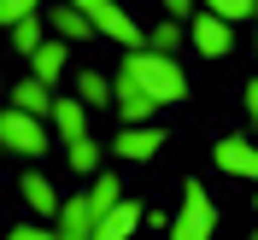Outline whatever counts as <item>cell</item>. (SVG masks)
I'll list each match as a JSON object with an SVG mask.
<instances>
[{"instance_id":"obj_1","label":"cell","mask_w":258,"mask_h":240,"mask_svg":"<svg viewBox=\"0 0 258 240\" xmlns=\"http://www.w3.org/2000/svg\"><path fill=\"white\" fill-rule=\"evenodd\" d=\"M117 76L129 82V88H141L153 106H182L188 100V70H182L176 59H164V53L141 47V53H123V64H117Z\"/></svg>"},{"instance_id":"obj_2","label":"cell","mask_w":258,"mask_h":240,"mask_svg":"<svg viewBox=\"0 0 258 240\" xmlns=\"http://www.w3.org/2000/svg\"><path fill=\"white\" fill-rule=\"evenodd\" d=\"M217 234V205H211V193L200 176L182 182V211L170 217V240H211Z\"/></svg>"},{"instance_id":"obj_3","label":"cell","mask_w":258,"mask_h":240,"mask_svg":"<svg viewBox=\"0 0 258 240\" xmlns=\"http://www.w3.org/2000/svg\"><path fill=\"white\" fill-rule=\"evenodd\" d=\"M0 146L35 164V158H41V152L53 146V135H47V123H41V117L18 112V106H0Z\"/></svg>"},{"instance_id":"obj_4","label":"cell","mask_w":258,"mask_h":240,"mask_svg":"<svg viewBox=\"0 0 258 240\" xmlns=\"http://www.w3.org/2000/svg\"><path fill=\"white\" fill-rule=\"evenodd\" d=\"M88 24H94L100 35H112L123 53H141V47H147V30L123 12V6H117V0H100V6H88Z\"/></svg>"},{"instance_id":"obj_5","label":"cell","mask_w":258,"mask_h":240,"mask_svg":"<svg viewBox=\"0 0 258 240\" xmlns=\"http://www.w3.org/2000/svg\"><path fill=\"white\" fill-rule=\"evenodd\" d=\"M188 47L206 53V59H229L235 53V24H223V18H211V12H194L188 18Z\"/></svg>"},{"instance_id":"obj_6","label":"cell","mask_w":258,"mask_h":240,"mask_svg":"<svg viewBox=\"0 0 258 240\" xmlns=\"http://www.w3.org/2000/svg\"><path fill=\"white\" fill-rule=\"evenodd\" d=\"M211 158H217V170H223V176L258 182V141H252V135H223V141L211 146Z\"/></svg>"},{"instance_id":"obj_7","label":"cell","mask_w":258,"mask_h":240,"mask_svg":"<svg viewBox=\"0 0 258 240\" xmlns=\"http://www.w3.org/2000/svg\"><path fill=\"white\" fill-rule=\"evenodd\" d=\"M159 146H164V129H153V123H135V129H117L112 152H117L123 164H147V158H159Z\"/></svg>"},{"instance_id":"obj_8","label":"cell","mask_w":258,"mask_h":240,"mask_svg":"<svg viewBox=\"0 0 258 240\" xmlns=\"http://www.w3.org/2000/svg\"><path fill=\"white\" fill-rule=\"evenodd\" d=\"M141 223H147L141 199H129V193H123V199H117V205H112V211H106V217L94 223V234H88V240H129Z\"/></svg>"},{"instance_id":"obj_9","label":"cell","mask_w":258,"mask_h":240,"mask_svg":"<svg viewBox=\"0 0 258 240\" xmlns=\"http://www.w3.org/2000/svg\"><path fill=\"white\" fill-rule=\"evenodd\" d=\"M47 123H53V141H59V146L88 141V106H82V100H59Z\"/></svg>"},{"instance_id":"obj_10","label":"cell","mask_w":258,"mask_h":240,"mask_svg":"<svg viewBox=\"0 0 258 240\" xmlns=\"http://www.w3.org/2000/svg\"><path fill=\"white\" fill-rule=\"evenodd\" d=\"M47 30L59 35L64 47H71V41L82 47V41H94V35H100L94 24H88V12H82V6H47Z\"/></svg>"},{"instance_id":"obj_11","label":"cell","mask_w":258,"mask_h":240,"mask_svg":"<svg viewBox=\"0 0 258 240\" xmlns=\"http://www.w3.org/2000/svg\"><path fill=\"white\" fill-rule=\"evenodd\" d=\"M18 193H24V205L35 211V217H53V223H59V188H53L47 176H41V170H24V182H18Z\"/></svg>"},{"instance_id":"obj_12","label":"cell","mask_w":258,"mask_h":240,"mask_svg":"<svg viewBox=\"0 0 258 240\" xmlns=\"http://www.w3.org/2000/svg\"><path fill=\"white\" fill-rule=\"evenodd\" d=\"M12 106L47 123V117H53V106H59V94H53L47 82H35V76H18V82H12Z\"/></svg>"},{"instance_id":"obj_13","label":"cell","mask_w":258,"mask_h":240,"mask_svg":"<svg viewBox=\"0 0 258 240\" xmlns=\"http://www.w3.org/2000/svg\"><path fill=\"white\" fill-rule=\"evenodd\" d=\"M64 64H71V47H64L59 35H53V41H41V47L30 53V76H35V82H47V88H59Z\"/></svg>"},{"instance_id":"obj_14","label":"cell","mask_w":258,"mask_h":240,"mask_svg":"<svg viewBox=\"0 0 258 240\" xmlns=\"http://www.w3.org/2000/svg\"><path fill=\"white\" fill-rule=\"evenodd\" d=\"M117 199H123V182H117L112 170H100V176L88 182V211H94V223H100V217L117 205Z\"/></svg>"},{"instance_id":"obj_15","label":"cell","mask_w":258,"mask_h":240,"mask_svg":"<svg viewBox=\"0 0 258 240\" xmlns=\"http://www.w3.org/2000/svg\"><path fill=\"white\" fill-rule=\"evenodd\" d=\"M182 41H188V30H182L176 18H164V24H153V30H147V47L153 53H164V59H176V47Z\"/></svg>"},{"instance_id":"obj_16","label":"cell","mask_w":258,"mask_h":240,"mask_svg":"<svg viewBox=\"0 0 258 240\" xmlns=\"http://www.w3.org/2000/svg\"><path fill=\"white\" fill-rule=\"evenodd\" d=\"M64 164H71V176H88V182H94V176H100V146H94V135L77 141V146H64Z\"/></svg>"},{"instance_id":"obj_17","label":"cell","mask_w":258,"mask_h":240,"mask_svg":"<svg viewBox=\"0 0 258 240\" xmlns=\"http://www.w3.org/2000/svg\"><path fill=\"white\" fill-rule=\"evenodd\" d=\"M77 94H82V106H88V112H94V106H112V76L82 70V76H77Z\"/></svg>"},{"instance_id":"obj_18","label":"cell","mask_w":258,"mask_h":240,"mask_svg":"<svg viewBox=\"0 0 258 240\" xmlns=\"http://www.w3.org/2000/svg\"><path fill=\"white\" fill-rule=\"evenodd\" d=\"M211 18H223V24H252L258 18V0H200Z\"/></svg>"},{"instance_id":"obj_19","label":"cell","mask_w":258,"mask_h":240,"mask_svg":"<svg viewBox=\"0 0 258 240\" xmlns=\"http://www.w3.org/2000/svg\"><path fill=\"white\" fill-rule=\"evenodd\" d=\"M41 24H47L41 12H35V18H24V24H12V53H24V59H30V53L47 41V35H41Z\"/></svg>"},{"instance_id":"obj_20","label":"cell","mask_w":258,"mask_h":240,"mask_svg":"<svg viewBox=\"0 0 258 240\" xmlns=\"http://www.w3.org/2000/svg\"><path fill=\"white\" fill-rule=\"evenodd\" d=\"M35 12H41V0H0V30H12V24H24Z\"/></svg>"},{"instance_id":"obj_21","label":"cell","mask_w":258,"mask_h":240,"mask_svg":"<svg viewBox=\"0 0 258 240\" xmlns=\"http://www.w3.org/2000/svg\"><path fill=\"white\" fill-rule=\"evenodd\" d=\"M6 240H59V228H35V223H18Z\"/></svg>"},{"instance_id":"obj_22","label":"cell","mask_w":258,"mask_h":240,"mask_svg":"<svg viewBox=\"0 0 258 240\" xmlns=\"http://www.w3.org/2000/svg\"><path fill=\"white\" fill-rule=\"evenodd\" d=\"M241 100H246V117H252V129H258V76L241 88Z\"/></svg>"},{"instance_id":"obj_23","label":"cell","mask_w":258,"mask_h":240,"mask_svg":"<svg viewBox=\"0 0 258 240\" xmlns=\"http://www.w3.org/2000/svg\"><path fill=\"white\" fill-rule=\"evenodd\" d=\"M164 12H170V18H188V12H194V0H164Z\"/></svg>"},{"instance_id":"obj_24","label":"cell","mask_w":258,"mask_h":240,"mask_svg":"<svg viewBox=\"0 0 258 240\" xmlns=\"http://www.w3.org/2000/svg\"><path fill=\"white\" fill-rule=\"evenodd\" d=\"M64 6H82V12H88V6H100V0H64Z\"/></svg>"},{"instance_id":"obj_25","label":"cell","mask_w":258,"mask_h":240,"mask_svg":"<svg viewBox=\"0 0 258 240\" xmlns=\"http://www.w3.org/2000/svg\"><path fill=\"white\" fill-rule=\"evenodd\" d=\"M252 41H258V24H252Z\"/></svg>"},{"instance_id":"obj_26","label":"cell","mask_w":258,"mask_h":240,"mask_svg":"<svg viewBox=\"0 0 258 240\" xmlns=\"http://www.w3.org/2000/svg\"><path fill=\"white\" fill-rule=\"evenodd\" d=\"M252 240H258V228H252Z\"/></svg>"},{"instance_id":"obj_27","label":"cell","mask_w":258,"mask_h":240,"mask_svg":"<svg viewBox=\"0 0 258 240\" xmlns=\"http://www.w3.org/2000/svg\"><path fill=\"white\" fill-rule=\"evenodd\" d=\"M0 152H6V146H0Z\"/></svg>"},{"instance_id":"obj_28","label":"cell","mask_w":258,"mask_h":240,"mask_svg":"<svg viewBox=\"0 0 258 240\" xmlns=\"http://www.w3.org/2000/svg\"><path fill=\"white\" fill-rule=\"evenodd\" d=\"M252 199H258V193H252Z\"/></svg>"}]
</instances>
